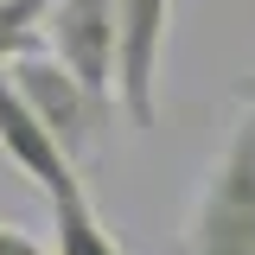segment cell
<instances>
[{"mask_svg":"<svg viewBox=\"0 0 255 255\" xmlns=\"http://www.w3.org/2000/svg\"><path fill=\"white\" fill-rule=\"evenodd\" d=\"M185 255H255V109L230 128L185 211Z\"/></svg>","mask_w":255,"mask_h":255,"instance_id":"1","label":"cell"},{"mask_svg":"<svg viewBox=\"0 0 255 255\" xmlns=\"http://www.w3.org/2000/svg\"><path fill=\"white\" fill-rule=\"evenodd\" d=\"M6 77H13V90L32 102V115L58 134V147L77 166H83V153H90L96 128H102V115H109V96H96L70 64H58L51 51H26V58L6 64Z\"/></svg>","mask_w":255,"mask_h":255,"instance_id":"2","label":"cell"},{"mask_svg":"<svg viewBox=\"0 0 255 255\" xmlns=\"http://www.w3.org/2000/svg\"><path fill=\"white\" fill-rule=\"evenodd\" d=\"M45 51L70 64L96 96L115 102V70H122V0H58L45 19Z\"/></svg>","mask_w":255,"mask_h":255,"instance_id":"3","label":"cell"},{"mask_svg":"<svg viewBox=\"0 0 255 255\" xmlns=\"http://www.w3.org/2000/svg\"><path fill=\"white\" fill-rule=\"evenodd\" d=\"M172 0H122V70H115V109L128 128H153L159 115V58H166Z\"/></svg>","mask_w":255,"mask_h":255,"instance_id":"4","label":"cell"},{"mask_svg":"<svg viewBox=\"0 0 255 255\" xmlns=\"http://www.w3.org/2000/svg\"><path fill=\"white\" fill-rule=\"evenodd\" d=\"M0 153L13 159L19 172H26L32 185L45 191H64V185H83V172H77V159L58 147V134L32 115V102L13 90V77H6V64H0Z\"/></svg>","mask_w":255,"mask_h":255,"instance_id":"5","label":"cell"},{"mask_svg":"<svg viewBox=\"0 0 255 255\" xmlns=\"http://www.w3.org/2000/svg\"><path fill=\"white\" fill-rule=\"evenodd\" d=\"M45 204H51V249L58 255H122V243L109 236V223L96 217V204H90L83 185L51 191Z\"/></svg>","mask_w":255,"mask_h":255,"instance_id":"6","label":"cell"},{"mask_svg":"<svg viewBox=\"0 0 255 255\" xmlns=\"http://www.w3.org/2000/svg\"><path fill=\"white\" fill-rule=\"evenodd\" d=\"M0 255H58V249H45V243H32L19 223H0Z\"/></svg>","mask_w":255,"mask_h":255,"instance_id":"7","label":"cell"}]
</instances>
